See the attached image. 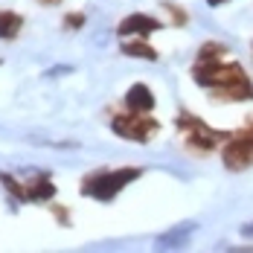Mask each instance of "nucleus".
<instances>
[{"mask_svg":"<svg viewBox=\"0 0 253 253\" xmlns=\"http://www.w3.org/2000/svg\"><path fill=\"white\" fill-rule=\"evenodd\" d=\"M143 175V169L137 166H126V169H102V172H93L90 177L82 180V195H90L96 201H111L120 195V189H126L131 180Z\"/></svg>","mask_w":253,"mask_h":253,"instance_id":"f257e3e1","label":"nucleus"},{"mask_svg":"<svg viewBox=\"0 0 253 253\" xmlns=\"http://www.w3.org/2000/svg\"><path fill=\"white\" fill-rule=\"evenodd\" d=\"M192 79L201 87L224 90V87H230V84H236V82H242L248 76H245V70L239 64H221V58H218V61H198L192 67Z\"/></svg>","mask_w":253,"mask_h":253,"instance_id":"f03ea898","label":"nucleus"},{"mask_svg":"<svg viewBox=\"0 0 253 253\" xmlns=\"http://www.w3.org/2000/svg\"><path fill=\"white\" fill-rule=\"evenodd\" d=\"M175 123H177L180 131H186V146L195 149V152H212L215 143H221V140L230 137V134H224V131H212L210 126H204L201 120L192 117V114H177Z\"/></svg>","mask_w":253,"mask_h":253,"instance_id":"7ed1b4c3","label":"nucleus"},{"mask_svg":"<svg viewBox=\"0 0 253 253\" xmlns=\"http://www.w3.org/2000/svg\"><path fill=\"white\" fill-rule=\"evenodd\" d=\"M224 166L233 172H242L253 163V120L242 131H236L233 137H227V146H224Z\"/></svg>","mask_w":253,"mask_h":253,"instance_id":"20e7f679","label":"nucleus"},{"mask_svg":"<svg viewBox=\"0 0 253 253\" xmlns=\"http://www.w3.org/2000/svg\"><path fill=\"white\" fill-rule=\"evenodd\" d=\"M111 128H114L120 137H126V140L146 143L154 131L160 128V123H157V120H149V117H140V114H134V117H123V114H120V117L111 120Z\"/></svg>","mask_w":253,"mask_h":253,"instance_id":"39448f33","label":"nucleus"},{"mask_svg":"<svg viewBox=\"0 0 253 253\" xmlns=\"http://www.w3.org/2000/svg\"><path fill=\"white\" fill-rule=\"evenodd\" d=\"M160 29V21L157 18H152V15H128V18H123L120 21V26H117V35L120 38H137V35H152V32H157Z\"/></svg>","mask_w":253,"mask_h":253,"instance_id":"423d86ee","label":"nucleus"},{"mask_svg":"<svg viewBox=\"0 0 253 253\" xmlns=\"http://www.w3.org/2000/svg\"><path fill=\"white\" fill-rule=\"evenodd\" d=\"M126 105L131 114H149L154 108V93L149 90V84L137 82V84H131L126 90Z\"/></svg>","mask_w":253,"mask_h":253,"instance_id":"0eeeda50","label":"nucleus"},{"mask_svg":"<svg viewBox=\"0 0 253 253\" xmlns=\"http://www.w3.org/2000/svg\"><path fill=\"white\" fill-rule=\"evenodd\" d=\"M198 224H180V227H172L169 233H163V236H157L154 239V248H177V245H183L186 239H189V233H195Z\"/></svg>","mask_w":253,"mask_h":253,"instance_id":"6e6552de","label":"nucleus"},{"mask_svg":"<svg viewBox=\"0 0 253 253\" xmlns=\"http://www.w3.org/2000/svg\"><path fill=\"white\" fill-rule=\"evenodd\" d=\"M26 195H29V201H50L52 195H55V183H52L47 175L32 177V180L26 183Z\"/></svg>","mask_w":253,"mask_h":253,"instance_id":"1a4fd4ad","label":"nucleus"},{"mask_svg":"<svg viewBox=\"0 0 253 253\" xmlns=\"http://www.w3.org/2000/svg\"><path fill=\"white\" fill-rule=\"evenodd\" d=\"M215 99H224V102H245V99H253V84L251 79H242L236 84H230L224 90H215Z\"/></svg>","mask_w":253,"mask_h":253,"instance_id":"9d476101","label":"nucleus"},{"mask_svg":"<svg viewBox=\"0 0 253 253\" xmlns=\"http://www.w3.org/2000/svg\"><path fill=\"white\" fill-rule=\"evenodd\" d=\"M21 26H24V18H21L18 12H0V38H3V41L18 38Z\"/></svg>","mask_w":253,"mask_h":253,"instance_id":"9b49d317","label":"nucleus"},{"mask_svg":"<svg viewBox=\"0 0 253 253\" xmlns=\"http://www.w3.org/2000/svg\"><path fill=\"white\" fill-rule=\"evenodd\" d=\"M120 50L126 52V55H134V58H146V61H157V50H152L146 41H123L120 44Z\"/></svg>","mask_w":253,"mask_h":253,"instance_id":"f8f14e48","label":"nucleus"},{"mask_svg":"<svg viewBox=\"0 0 253 253\" xmlns=\"http://www.w3.org/2000/svg\"><path fill=\"white\" fill-rule=\"evenodd\" d=\"M224 52H227L224 44H218V41H207V44L201 47V52H198V61H218Z\"/></svg>","mask_w":253,"mask_h":253,"instance_id":"ddd939ff","label":"nucleus"},{"mask_svg":"<svg viewBox=\"0 0 253 253\" xmlns=\"http://www.w3.org/2000/svg\"><path fill=\"white\" fill-rule=\"evenodd\" d=\"M0 183H3V186L9 189V195H15L18 201H29V195H26V186H24V183H18V180H15L12 175L0 172Z\"/></svg>","mask_w":253,"mask_h":253,"instance_id":"4468645a","label":"nucleus"},{"mask_svg":"<svg viewBox=\"0 0 253 253\" xmlns=\"http://www.w3.org/2000/svg\"><path fill=\"white\" fill-rule=\"evenodd\" d=\"M163 9H166V12H169L172 18H175V24H177V26H183V24H186V12H180V9H175L172 3H163Z\"/></svg>","mask_w":253,"mask_h":253,"instance_id":"2eb2a0df","label":"nucleus"},{"mask_svg":"<svg viewBox=\"0 0 253 253\" xmlns=\"http://www.w3.org/2000/svg\"><path fill=\"white\" fill-rule=\"evenodd\" d=\"M82 24H84V15H82V12H73V15H64V26H70V29H79Z\"/></svg>","mask_w":253,"mask_h":253,"instance_id":"dca6fc26","label":"nucleus"},{"mask_svg":"<svg viewBox=\"0 0 253 253\" xmlns=\"http://www.w3.org/2000/svg\"><path fill=\"white\" fill-rule=\"evenodd\" d=\"M52 212H55V218H58V221L70 224V218H67V210H64V207H52Z\"/></svg>","mask_w":253,"mask_h":253,"instance_id":"f3484780","label":"nucleus"},{"mask_svg":"<svg viewBox=\"0 0 253 253\" xmlns=\"http://www.w3.org/2000/svg\"><path fill=\"white\" fill-rule=\"evenodd\" d=\"M242 236H245V239H253V224H245V227H242Z\"/></svg>","mask_w":253,"mask_h":253,"instance_id":"a211bd4d","label":"nucleus"},{"mask_svg":"<svg viewBox=\"0 0 253 253\" xmlns=\"http://www.w3.org/2000/svg\"><path fill=\"white\" fill-rule=\"evenodd\" d=\"M38 3H44V6H55V3H61V0H38Z\"/></svg>","mask_w":253,"mask_h":253,"instance_id":"6ab92c4d","label":"nucleus"},{"mask_svg":"<svg viewBox=\"0 0 253 253\" xmlns=\"http://www.w3.org/2000/svg\"><path fill=\"white\" fill-rule=\"evenodd\" d=\"M210 6H221V3H227V0H207Z\"/></svg>","mask_w":253,"mask_h":253,"instance_id":"aec40b11","label":"nucleus"}]
</instances>
